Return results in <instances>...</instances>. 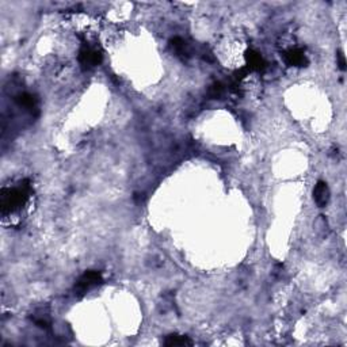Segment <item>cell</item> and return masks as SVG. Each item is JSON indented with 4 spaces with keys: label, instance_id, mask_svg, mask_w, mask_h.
<instances>
[{
    "label": "cell",
    "instance_id": "cell-1",
    "mask_svg": "<svg viewBox=\"0 0 347 347\" xmlns=\"http://www.w3.org/2000/svg\"><path fill=\"white\" fill-rule=\"evenodd\" d=\"M29 191H30V186H29L27 181L23 182V185L21 183V186H18V187L2 190V196H0L2 213L6 215V213H11V211L21 208L26 202Z\"/></svg>",
    "mask_w": 347,
    "mask_h": 347
},
{
    "label": "cell",
    "instance_id": "cell-2",
    "mask_svg": "<svg viewBox=\"0 0 347 347\" xmlns=\"http://www.w3.org/2000/svg\"><path fill=\"white\" fill-rule=\"evenodd\" d=\"M102 282V276L98 272H86L83 276L78 279V282L75 285V291L80 295L86 293L87 291H90L91 287L97 286Z\"/></svg>",
    "mask_w": 347,
    "mask_h": 347
},
{
    "label": "cell",
    "instance_id": "cell-3",
    "mask_svg": "<svg viewBox=\"0 0 347 347\" xmlns=\"http://www.w3.org/2000/svg\"><path fill=\"white\" fill-rule=\"evenodd\" d=\"M102 60V56L101 53H98L97 50L91 49V48H83L79 53V61L80 64L86 67V68H90V67H95L98 65Z\"/></svg>",
    "mask_w": 347,
    "mask_h": 347
},
{
    "label": "cell",
    "instance_id": "cell-4",
    "mask_svg": "<svg viewBox=\"0 0 347 347\" xmlns=\"http://www.w3.org/2000/svg\"><path fill=\"white\" fill-rule=\"evenodd\" d=\"M313 198L319 208H324L330 200V190L327 183L323 181L317 182V185L313 189Z\"/></svg>",
    "mask_w": 347,
    "mask_h": 347
},
{
    "label": "cell",
    "instance_id": "cell-5",
    "mask_svg": "<svg viewBox=\"0 0 347 347\" xmlns=\"http://www.w3.org/2000/svg\"><path fill=\"white\" fill-rule=\"evenodd\" d=\"M283 56H285V61H286L289 65H295V67H305V65L308 64V60H306L305 54H304V52H302L301 49H298V48L287 50Z\"/></svg>",
    "mask_w": 347,
    "mask_h": 347
},
{
    "label": "cell",
    "instance_id": "cell-6",
    "mask_svg": "<svg viewBox=\"0 0 347 347\" xmlns=\"http://www.w3.org/2000/svg\"><path fill=\"white\" fill-rule=\"evenodd\" d=\"M15 101L19 106H22V107H25V109L31 111V113H33L34 110H37V99H35V97H33V95L27 94V92H23V94L18 95L15 98Z\"/></svg>",
    "mask_w": 347,
    "mask_h": 347
},
{
    "label": "cell",
    "instance_id": "cell-7",
    "mask_svg": "<svg viewBox=\"0 0 347 347\" xmlns=\"http://www.w3.org/2000/svg\"><path fill=\"white\" fill-rule=\"evenodd\" d=\"M245 57H247V61H248L249 69H260L264 67L263 59L260 57L259 53L253 52V50H248L247 54H245Z\"/></svg>",
    "mask_w": 347,
    "mask_h": 347
},
{
    "label": "cell",
    "instance_id": "cell-8",
    "mask_svg": "<svg viewBox=\"0 0 347 347\" xmlns=\"http://www.w3.org/2000/svg\"><path fill=\"white\" fill-rule=\"evenodd\" d=\"M164 344L170 347L175 346H191L192 342L187 338V336H181V335H170L167 336V339L164 340Z\"/></svg>",
    "mask_w": 347,
    "mask_h": 347
},
{
    "label": "cell",
    "instance_id": "cell-9",
    "mask_svg": "<svg viewBox=\"0 0 347 347\" xmlns=\"http://www.w3.org/2000/svg\"><path fill=\"white\" fill-rule=\"evenodd\" d=\"M338 61H339V67L342 71L346 69V61H344V54L342 52L338 53Z\"/></svg>",
    "mask_w": 347,
    "mask_h": 347
}]
</instances>
